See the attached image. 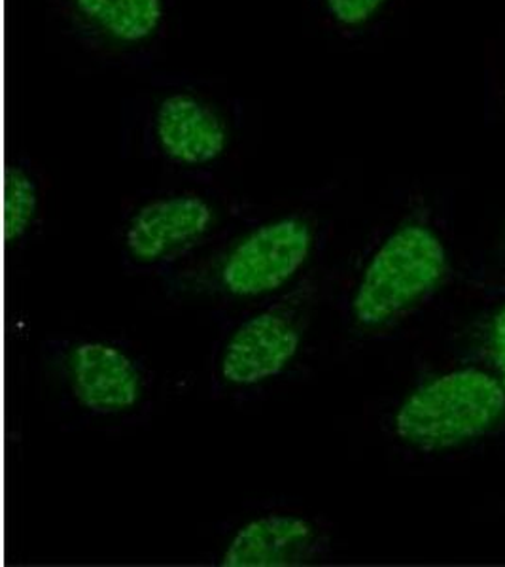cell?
Masks as SVG:
<instances>
[{
  "label": "cell",
  "mask_w": 505,
  "mask_h": 567,
  "mask_svg": "<svg viewBox=\"0 0 505 567\" xmlns=\"http://www.w3.org/2000/svg\"><path fill=\"white\" fill-rule=\"evenodd\" d=\"M221 207L213 194L182 187L141 200L127 214L120 248L131 271L171 272L220 227Z\"/></svg>",
  "instance_id": "ba28073f"
},
{
  "label": "cell",
  "mask_w": 505,
  "mask_h": 567,
  "mask_svg": "<svg viewBox=\"0 0 505 567\" xmlns=\"http://www.w3.org/2000/svg\"><path fill=\"white\" fill-rule=\"evenodd\" d=\"M483 352L493 373L505 386V303L494 310L483 329Z\"/></svg>",
  "instance_id": "7c38bea8"
},
{
  "label": "cell",
  "mask_w": 505,
  "mask_h": 567,
  "mask_svg": "<svg viewBox=\"0 0 505 567\" xmlns=\"http://www.w3.org/2000/svg\"><path fill=\"white\" fill-rule=\"evenodd\" d=\"M394 0H307L318 25L336 39L352 40L368 33Z\"/></svg>",
  "instance_id": "8fae6325"
},
{
  "label": "cell",
  "mask_w": 505,
  "mask_h": 567,
  "mask_svg": "<svg viewBox=\"0 0 505 567\" xmlns=\"http://www.w3.org/2000/svg\"><path fill=\"white\" fill-rule=\"evenodd\" d=\"M333 532L322 518L299 511H267L248 518L229 537L218 564L226 567H296L324 561Z\"/></svg>",
  "instance_id": "9c48e42d"
},
{
  "label": "cell",
  "mask_w": 505,
  "mask_h": 567,
  "mask_svg": "<svg viewBox=\"0 0 505 567\" xmlns=\"http://www.w3.org/2000/svg\"><path fill=\"white\" fill-rule=\"evenodd\" d=\"M449 272L447 246L422 219H405L382 239L350 290L347 318L360 333H382L421 309Z\"/></svg>",
  "instance_id": "7a4b0ae2"
},
{
  "label": "cell",
  "mask_w": 505,
  "mask_h": 567,
  "mask_svg": "<svg viewBox=\"0 0 505 567\" xmlns=\"http://www.w3.org/2000/svg\"><path fill=\"white\" fill-rule=\"evenodd\" d=\"M505 419V386L480 368L453 369L422 382L395 411V437L413 451H451L494 432Z\"/></svg>",
  "instance_id": "277c9868"
},
{
  "label": "cell",
  "mask_w": 505,
  "mask_h": 567,
  "mask_svg": "<svg viewBox=\"0 0 505 567\" xmlns=\"http://www.w3.org/2000/svg\"><path fill=\"white\" fill-rule=\"evenodd\" d=\"M176 0H50L58 31L80 52L112 65L154 58L175 23Z\"/></svg>",
  "instance_id": "52a82bcc"
},
{
  "label": "cell",
  "mask_w": 505,
  "mask_h": 567,
  "mask_svg": "<svg viewBox=\"0 0 505 567\" xmlns=\"http://www.w3.org/2000/svg\"><path fill=\"white\" fill-rule=\"evenodd\" d=\"M44 176L29 159H18L8 173L7 226L13 245H25L44 218Z\"/></svg>",
  "instance_id": "30bf717a"
},
{
  "label": "cell",
  "mask_w": 505,
  "mask_h": 567,
  "mask_svg": "<svg viewBox=\"0 0 505 567\" xmlns=\"http://www.w3.org/2000/svg\"><path fill=\"white\" fill-rule=\"evenodd\" d=\"M42 354L65 401L91 419L130 416L152 392L146 361L116 339L50 337Z\"/></svg>",
  "instance_id": "8992f818"
},
{
  "label": "cell",
  "mask_w": 505,
  "mask_h": 567,
  "mask_svg": "<svg viewBox=\"0 0 505 567\" xmlns=\"http://www.w3.org/2000/svg\"><path fill=\"white\" fill-rule=\"evenodd\" d=\"M135 122L143 155L184 171L218 165L237 135L227 99L194 85H167L138 99Z\"/></svg>",
  "instance_id": "5b68a950"
},
{
  "label": "cell",
  "mask_w": 505,
  "mask_h": 567,
  "mask_svg": "<svg viewBox=\"0 0 505 567\" xmlns=\"http://www.w3.org/2000/svg\"><path fill=\"white\" fill-rule=\"evenodd\" d=\"M318 296L320 280L301 278L231 326L213 358L214 390L235 395L280 379L303 350Z\"/></svg>",
  "instance_id": "3957f363"
},
{
  "label": "cell",
  "mask_w": 505,
  "mask_h": 567,
  "mask_svg": "<svg viewBox=\"0 0 505 567\" xmlns=\"http://www.w3.org/2000/svg\"><path fill=\"white\" fill-rule=\"evenodd\" d=\"M320 221L309 213L261 219L199 264L175 269L173 290L220 301L269 299L298 282L317 256Z\"/></svg>",
  "instance_id": "6da1fadb"
}]
</instances>
